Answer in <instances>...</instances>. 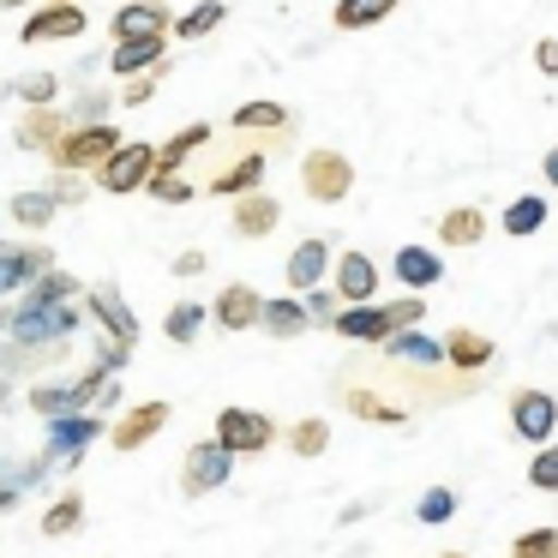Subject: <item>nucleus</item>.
Here are the masks:
<instances>
[{"mask_svg": "<svg viewBox=\"0 0 558 558\" xmlns=\"http://www.w3.org/2000/svg\"><path fill=\"white\" fill-rule=\"evenodd\" d=\"M121 145V126L114 121H90V126H66L61 145L49 150V169L61 174H97L109 162V150Z\"/></svg>", "mask_w": 558, "mask_h": 558, "instance_id": "f257e3e1", "label": "nucleus"}, {"mask_svg": "<svg viewBox=\"0 0 558 558\" xmlns=\"http://www.w3.org/2000/svg\"><path fill=\"white\" fill-rule=\"evenodd\" d=\"M150 174H157V145H145V138H121V145L109 150V162H102L90 181H97L109 198H126V193H145Z\"/></svg>", "mask_w": 558, "mask_h": 558, "instance_id": "f03ea898", "label": "nucleus"}, {"mask_svg": "<svg viewBox=\"0 0 558 558\" xmlns=\"http://www.w3.org/2000/svg\"><path fill=\"white\" fill-rule=\"evenodd\" d=\"M301 193L313 198V205H342V198L354 193V162L330 145L306 150L301 157Z\"/></svg>", "mask_w": 558, "mask_h": 558, "instance_id": "7ed1b4c3", "label": "nucleus"}, {"mask_svg": "<svg viewBox=\"0 0 558 558\" xmlns=\"http://www.w3.org/2000/svg\"><path fill=\"white\" fill-rule=\"evenodd\" d=\"M7 330H13V342H73L78 330V306H43V301H25L7 313Z\"/></svg>", "mask_w": 558, "mask_h": 558, "instance_id": "20e7f679", "label": "nucleus"}, {"mask_svg": "<svg viewBox=\"0 0 558 558\" xmlns=\"http://www.w3.org/2000/svg\"><path fill=\"white\" fill-rule=\"evenodd\" d=\"M217 438L222 450H234V457H258V450H270L277 445V421H270V414H258V409H222L217 414Z\"/></svg>", "mask_w": 558, "mask_h": 558, "instance_id": "39448f33", "label": "nucleus"}, {"mask_svg": "<svg viewBox=\"0 0 558 558\" xmlns=\"http://www.w3.org/2000/svg\"><path fill=\"white\" fill-rule=\"evenodd\" d=\"M90 438H102V414H54L49 421V445H43V469H73L85 457Z\"/></svg>", "mask_w": 558, "mask_h": 558, "instance_id": "423d86ee", "label": "nucleus"}, {"mask_svg": "<svg viewBox=\"0 0 558 558\" xmlns=\"http://www.w3.org/2000/svg\"><path fill=\"white\" fill-rule=\"evenodd\" d=\"M229 474H234V450H222L217 438H198L181 457V493L205 498V493H217V486H229Z\"/></svg>", "mask_w": 558, "mask_h": 558, "instance_id": "0eeeda50", "label": "nucleus"}, {"mask_svg": "<svg viewBox=\"0 0 558 558\" xmlns=\"http://www.w3.org/2000/svg\"><path fill=\"white\" fill-rule=\"evenodd\" d=\"M265 169H270V157L265 150H234L229 162H217V169L205 174V193H217V198H241V193H258L265 186Z\"/></svg>", "mask_w": 558, "mask_h": 558, "instance_id": "6e6552de", "label": "nucleus"}, {"mask_svg": "<svg viewBox=\"0 0 558 558\" xmlns=\"http://www.w3.org/2000/svg\"><path fill=\"white\" fill-rule=\"evenodd\" d=\"M85 7H78V0H49V7H37V13L25 19V31H19V37L31 43V49H37V43H73V37H85Z\"/></svg>", "mask_w": 558, "mask_h": 558, "instance_id": "1a4fd4ad", "label": "nucleus"}, {"mask_svg": "<svg viewBox=\"0 0 558 558\" xmlns=\"http://www.w3.org/2000/svg\"><path fill=\"white\" fill-rule=\"evenodd\" d=\"M553 426H558L553 390H510V433L529 438V445L541 450L546 438H553Z\"/></svg>", "mask_w": 558, "mask_h": 558, "instance_id": "9d476101", "label": "nucleus"}, {"mask_svg": "<svg viewBox=\"0 0 558 558\" xmlns=\"http://www.w3.org/2000/svg\"><path fill=\"white\" fill-rule=\"evenodd\" d=\"M330 277H337V294H342V306H361V301H373V294H378V282H385V270H378V258H373V253H361V246H349V253H337V258H330Z\"/></svg>", "mask_w": 558, "mask_h": 558, "instance_id": "9b49d317", "label": "nucleus"}, {"mask_svg": "<svg viewBox=\"0 0 558 558\" xmlns=\"http://www.w3.org/2000/svg\"><path fill=\"white\" fill-rule=\"evenodd\" d=\"M330 258H337V246L325 241V234H306L301 246H294L289 258H282V282H289L294 294H306V289H318V282L330 277Z\"/></svg>", "mask_w": 558, "mask_h": 558, "instance_id": "f8f14e48", "label": "nucleus"}, {"mask_svg": "<svg viewBox=\"0 0 558 558\" xmlns=\"http://www.w3.org/2000/svg\"><path fill=\"white\" fill-rule=\"evenodd\" d=\"M85 306H90V318L109 330V342H121V349H133V342H138V318H133V306L121 301V289H114V282L85 289Z\"/></svg>", "mask_w": 558, "mask_h": 558, "instance_id": "ddd939ff", "label": "nucleus"}, {"mask_svg": "<svg viewBox=\"0 0 558 558\" xmlns=\"http://www.w3.org/2000/svg\"><path fill=\"white\" fill-rule=\"evenodd\" d=\"M162 426H169V402H133V409L109 426V445L114 450H145Z\"/></svg>", "mask_w": 558, "mask_h": 558, "instance_id": "4468645a", "label": "nucleus"}, {"mask_svg": "<svg viewBox=\"0 0 558 558\" xmlns=\"http://www.w3.org/2000/svg\"><path fill=\"white\" fill-rule=\"evenodd\" d=\"M66 109L61 102H49V109H25L19 114V126H13V138H19V150H31V157H49L54 145H61V133H66Z\"/></svg>", "mask_w": 558, "mask_h": 558, "instance_id": "2eb2a0df", "label": "nucleus"}, {"mask_svg": "<svg viewBox=\"0 0 558 558\" xmlns=\"http://www.w3.org/2000/svg\"><path fill=\"white\" fill-rule=\"evenodd\" d=\"M445 366L450 373H469V378H481L486 366H493V337H481V330H469V325H457V330H445Z\"/></svg>", "mask_w": 558, "mask_h": 558, "instance_id": "dca6fc26", "label": "nucleus"}, {"mask_svg": "<svg viewBox=\"0 0 558 558\" xmlns=\"http://www.w3.org/2000/svg\"><path fill=\"white\" fill-rule=\"evenodd\" d=\"M390 277H397L402 289L426 294V289L445 282V258H438L433 246H397V253H390Z\"/></svg>", "mask_w": 558, "mask_h": 558, "instance_id": "f3484780", "label": "nucleus"}, {"mask_svg": "<svg viewBox=\"0 0 558 558\" xmlns=\"http://www.w3.org/2000/svg\"><path fill=\"white\" fill-rule=\"evenodd\" d=\"M258 313H265V294L253 289V282H229V289L217 294V306H210V318H217L229 337H241V330L258 325Z\"/></svg>", "mask_w": 558, "mask_h": 558, "instance_id": "a211bd4d", "label": "nucleus"}, {"mask_svg": "<svg viewBox=\"0 0 558 558\" xmlns=\"http://www.w3.org/2000/svg\"><path fill=\"white\" fill-rule=\"evenodd\" d=\"M342 409H349L354 421H366V426H402V421H414L409 402L378 397V390H366V385H342Z\"/></svg>", "mask_w": 558, "mask_h": 558, "instance_id": "6ab92c4d", "label": "nucleus"}, {"mask_svg": "<svg viewBox=\"0 0 558 558\" xmlns=\"http://www.w3.org/2000/svg\"><path fill=\"white\" fill-rule=\"evenodd\" d=\"M234 234H241V241H265V234H277V222H282V205L277 198L265 193V186H258V193H241L234 198Z\"/></svg>", "mask_w": 558, "mask_h": 558, "instance_id": "aec40b11", "label": "nucleus"}, {"mask_svg": "<svg viewBox=\"0 0 558 558\" xmlns=\"http://www.w3.org/2000/svg\"><path fill=\"white\" fill-rule=\"evenodd\" d=\"M169 7L162 0H126L114 13V43H133V37H169Z\"/></svg>", "mask_w": 558, "mask_h": 558, "instance_id": "412c9836", "label": "nucleus"}, {"mask_svg": "<svg viewBox=\"0 0 558 558\" xmlns=\"http://www.w3.org/2000/svg\"><path fill=\"white\" fill-rule=\"evenodd\" d=\"M330 330H337L342 342H366V349H378V342L390 337L385 325V306L361 301V306H337V318H330Z\"/></svg>", "mask_w": 558, "mask_h": 558, "instance_id": "4be33fe9", "label": "nucleus"}, {"mask_svg": "<svg viewBox=\"0 0 558 558\" xmlns=\"http://www.w3.org/2000/svg\"><path fill=\"white\" fill-rule=\"evenodd\" d=\"M229 126H234V138H270V133H294V114L282 102H241L229 114Z\"/></svg>", "mask_w": 558, "mask_h": 558, "instance_id": "5701e85b", "label": "nucleus"}, {"mask_svg": "<svg viewBox=\"0 0 558 558\" xmlns=\"http://www.w3.org/2000/svg\"><path fill=\"white\" fill-rule=\"evenodd\" d=\"M306 325H313V318H306L301 294H270L265 313H258V330H265V337H277V342H294Z\"/></svg>", "mask_w": 558, "mask_h": 558, "instance_id": "b1692460", "label": "nucleus"}, {"mask_svg": "<svg viewBox=\"0 0 558 558\" xmlns=\"http://www.w3.org/2000/svg\"><path fill=\"white\" fill-rule=\"evenodd\" d=\"M486 210L481 205H450L445 217H438V246H481L486 241Z\"/></svg>", "mask_w": 558, "mask_h": 558, "instance_id": "393cba45", "label": "nucleus"}, {"mask_svg": "<svg viewBox=\"0 0 558 558\" xmlns=\"http://www.w3.org/2000/svg\"><path fill=\"white\" fill-rule=\"evenodd\" d=\"M169 54V37H133V43H114L109 54V73L114 78H133V73H150V66Z\"/></svg>", "mask_w": 558, "mask_h": 558, "instance_id": "a878e982", "label": "nucleus"}, {"mask_svg": "<svg viewBox=\"0 0 558 558\" xmlns=\"http://www.w3.org/2000/svg\"><path fill=\"white\" fill-rule=\"evenodd\" d=\"M397 7L402 0H337V7H330V25L337 31H373V25H385Z\"/></svg>", "mask_w": 558, "mask_h": 558, "instance_id": "bb28decb", "label": "nucleus"}, {"mask_svg": "<svg viewBox=\"0 0 558 558\" xmlns=\"http://www.w3.org/2000/svg\"><path fill=\"white\" fill-rule=\"evenodd\" d=\"M205 145H210V126H205V121L181 126V133L169 138V145H157V169H186V162H193Z\"/></svg>", "mask_w": 558, "mask_h": 558, "instance_id": "cd10ccee", "label": "nucleus"}, {"mask_svg": "<svg viewBox=\"0 0 558 558\" xmlns=\"http://www.w3.org/2000/svg\"><path fill=\"white\" fill-rule=\"evenodd\" d=\"M546 198L541 193H522V198H510L505 205V234H517V241H529V234H541L546 229Z\"/></svg>", "mask_w": 558, "mask_h": 558, "instance_id": "c85d7f7f", "label": "nucleus"}, {"mask_svg": "<svg viewBox=\"0 0 558 558\" xmlns=\"http://www.w3.org/2000/svg\"><path fill=\"white\" fill-rule=\"evenodd\" d=\"M222 19H229V7H222V0H198L193 13H181L169 31H174L181 43H205L210 31H222Z\"/></svg>", "mask_w": 558, "mask_h": 558, "instance_id": "c756f323", "label": "nucleus"}, {"mask_svg": "<svg viewBox=\"0 0 558 558\" xmlns=\"http://www.w3.org/2000/svg\"><path fill=\"white\" fill-rule=\"evenodd\" d=\"M78 522H85V493L66 486V493L43 510V534H49V541H66V534H78Z\"/></svg>", "mask_w": 558, "mask_h": 558, "instance_id": "7c9ffc66", "label": "nucleus"}, {"mask_svg": "<svg viewBox=\"0 0 558 558\" xmlns=\"http://www.w3.org/2000/svg\"><path fill=\"white\" fill-rule=\"evenodd\" d=\"M145 198H157V205H193L198 198V181L186 169H157L145 181Z\"/></svg>", "mask_w": 558, "mask_h": 558, "instance_id": "2f4dec72", "label": "nucleus"}, {"mask_svg": "<svg viewBox=\"0 0 558 558\" xmlns=\"http://www.w3.org/2000/svg\"><path fill=\"white\" fill-rule=\"evenodd\" d=\"M198 330H205V306H198V301H174L169 318H162V337H169L174 349H193Z\"/></svg>", "mask_w": 558, "mask_h": 558, "instance_id": "473e14b6", "label": "nucleus"}, {"mask_svg": "<svg viewBox=\"0 0 558 558\" xmlns=\"http://www.w3.org/2000/svg\"><path fill=\"white\" fill-rule=\"evenodd\" d=\"M73 294H85L78 289V277H66V270H43V277H31V289H25V301H43V306H66Z\"/></svg>", "mask_w": 558, "mask_h": 558, "instance_id": "72a5a7b5", "label": "nucleus"}, {"mask_svg": "<svg viewBox=\"0 0 558 558\" xmlns=\"http://www.w3.org/2000/svg\"><path fill=\"white\" fill-rule=\"evenodd\" d=\"M289 450H294V457H325V450H330V421H318V414L294 421L289 426Z\"/></svg>", "mask_w": 558, "mask_h": 558, "instance_id": "f704fd0d", "label": "nucleus"}, {"mask_svg": "<svg viewBox=\"0 0 558 558\" xmlns=\"http://www.w3.org/2000/svg\"><path fill=\"white\" fill-rule=\"evenodd\" d=\"M54 210H61V205H54L49 193H19L13 198V222H19V229H49Z\"/></svg>", "mask_w": 558, "mask_h": 558, "instance_id": "c9c22d12", "label": "nucleus"}, {"mask_svg": "<svg viewBox=\"0 0 558 558\" xmlns=\"http://www.w3.org/2000/svg\"><path fill=\"white\" fill-rule=\"evenodd\" d=\"M13 97L25 102V109H49V102H61V78H54V73H31V78H19V85H13Z\"/></svg>", "mask_w": 558, "mask_h": 558, "instance_id": "e433bc0d", "label": "nucleus"}, {"mask_svg": "<svg viewBox=\"0 0 558 558\" xmlns=\"http://www.w3.org/2000/svg\"><path fill=\"white\" fill-rule=\"evenodd\" d=\"M162 73H169V54H162V61L150 66V73H133V78H126V90H121V109H145V102L157 97Z\"/></svg>", "mask_w": 558, "mask_h": 558, "instance_id": "4c0bfd02", "label": "nucleus"}, {"mask_svg": "<svg viewBox=\"0 0 558 558\" xmlns=\"http://www.w3.org/2000/svg\"><path fill=\"white\" fill-rule=\"evenodd\" d=\"M529 486L534 493H558V438H546L529 462Z\"/></svg>", "mask_w": 558, "mask_h": 558, "instance_id": "58836bf2", "label": "nucleus"}, {"mask_svg": "<svg viewBox=\"0 0 558 558\" xmlns=\"http://www.w3.org/2000/svg\"><path fill=\"white\" fill-rule=\"evenodd\" d=\"M414 517L426 522V529H438V522L457 517V493L450 486H433V493H421V505H414Z\"/></svg>", "mask_w": 558, "mask_h": 558, "instance_id": "ea45409f", "label": "nucleus"}, {"mask_svg": "<svg viewBox=\"0 0 558 558\" xmlns=\"http://www.w3.org/2000/svg\"><path fill=\"white\" fill-rule=\"evenodd\" d=\"M426 318V294H402V301H385V325L390 330H414Z\"/></svg>", "mask_w": 558, "mask_h": 558, "instance_id": "a19ab883", "label": "nucleus"}, {"mask_svg": "<svg viewBox=\"0 0 558 558\" xmlns=\"http://www.w3.org/2000/svg\"><path fill=\"white\" fill-rule=\"evenodd\" d=\"M517 558H553L558 553V529H529V534H517V546H510Z\"/></svg>", "mask_w": 558, "mask_h": 558, "instance_id": "79ce46f5", "label": "nucleus"}, {"mask_svg": "<svg viewBox=\"0 0 558 558\" xmlns=\"http://www.w3.org/2000/svg\"><path fill=\"white\" fill-rule=\"evenodd\" d=\"M49 198H54V205H85V198H90V174H61V169H54Z\"/></svg>", "mask_w": 558, "mask_h": 558, "instance_id": "37998d69", "label": "nucleus"}, {"mask_svg": "<svg viewBox=\"0 0 558 558\" xmlns=\"http://www.w3.org/2000/svg\"><path fill=\"white\" fill-rule=\"evenodd\" d=\"M66 121H73V126H90V121H109V97H102V90H85V97H78L73 109H66Z\"/></svg>", "mask_w": 558, "mask_h": 558, "instance_id": "c03bdc74", "label": "nucleus"}, {"mask_svg": "<svg viewBox=\"0 0 558 558\" xmlns=\"http://www.w3.org/2000/svg\"><path fill=\"white\" fill-rule=\"evenodd\" d=\"M301 301H306V318H313V325H330V318H337V289H325V282L306 289Z\"/></svg>", "mask_w": 558, "mask_h": 558, "instance_id": "a18cd8bd", "label": "nucleus"}, {"mask_svg": "<svg viewBox=\"0 0 558 558\" xmlns=\"http://www.w3.org/2000/svg\"><path fill=\"white\" fill-rule=\"evenodd\" d=\"M205 265H210V258H205V253H198V246H193V253H174V265H169V270H174V277H181V282H186V277H205Z\"/></svg>", "mask_w": 558, "mask_h": 558, "instance_id": "49530a36", "label": "nucleus"}, {"mask_svg": "<svg viewBox=\"0 0 558 558\" xmlns=\"http://www.w3.org/2000/svg\"><path fill=\"white\" fill-rule=\"evenodd\" d=\"M534 66H541L546 78H558V37H541V43H534Z\"/></svg>", "mask_w": 558, "mask_h": 558, "instance_id": "de8ad7c7", "label": "nucleus"}, {"mask_svg": "<svg viewBox=\"0 0 558 558\" xmlns=\"http://www.w3.org/2000/svg\"><path fill=\"white\" fill-rule=\"evenodd\" d=\"M541 174H546V186H553V193H558V145H553V150H546V162H541Z\"/></svg>", "mask_w": 558, "mask_h": 558, "instance_id": "09e8293b", "label": "nucleus"}, {"mask_svg": "<svg viewBox=\"0 0 558 558\" xmlns=\"http://www.w3.org/2000/svg\"><path fill=\"white\" fill-rule=\"evenodd\" d=\"M0 330H7V306H0Z\"/></svg>", "mask_w": 558, "mask_h": 558, "instance_id": "8fccbe9b", "label": "nucleus"}, {"mask_svg": "<svg viewBox=\"0 0 558 558\" xmlns=\"http://www.w3.org/2000/svg\"><path fill=\"white\" fill-rule=\"evenodd\" d=\"M445 558H462V553H445Z\"/></svg>", "mask_w": 558, "mask_h": 558, "instance_id": "3c124183", "label": "nucleus"}, {"mask_svg": "<svg viewBox=\"0 0 558 558\" xmlns=\"http://www.w3.org/2000/svg\"><path fill=\"white\" fill-rule=\"evenodd\" d=\"M510 558H517V553H510Z\"/></svg>", "mask_w": 558, "mask_h": 558, "instance_id": "603ef678", "label": "nucleus"}, {"mask_svg": "<svg viewBox=\"0 0 558 558\" xmlns=\"http://www.w3.org/2000/svg\"><path fill=\"white\" fill-rule=\"evenodd\" d=\"M553 558H558V553H553Z\"/></svg>", "mask_w": 558, "mask_h": 558, "instance_id": "864d4df0", "label": "nucleus"}]
</instances>
